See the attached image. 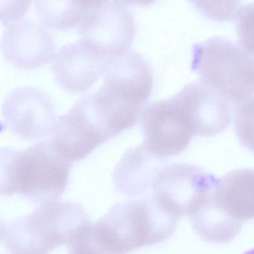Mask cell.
Here are the masks:
<instances>
[{
  "mask_svg": "<svg viewBox=\"0 0 254 254\" xmlns=\"http://www.w3.org/2000/svg\"><path fill=\"white\" fill-rule=\"evenodd\" d=\"M84 236L97 254H127L167 239L174 221L151 200H129L112 206Z\"/></svg>",
  "mask_w": 254,
  "mask_h": 254,
  "instance_id": "6da1fadb",
  "label": "cell"
},
{
  "mask_svg": "<svg viewBox=\"0 0 254 254\" xmlns=\"http://www.w3.org/2000/svg\"><path fill=\"white\" fill-rule=\"evenodd\" d=\"M72 163L50 140L25 150L2 148L0 193L20 194L38 205L58 200L67 185Z\"/></svg>",
  "mask_w": 254,
  "mask_h": 254,
  "instance_id": "7a4b0ae2",
  "label": "cell"
},
{
  "mask_svg": "<svg viewBox=\"0 0 254 254\" xmlns=\"http://www.w3.org/2000/svg\"><path fill=\"white\" fill-rule=\"evenodd\" d=\"M80 203L48 202L25 216L1 224V242L11 254H49L69 245L88 221Z\"/></svg>",
  "mask_w": 254,
  "mask_h": 254,
  "instance_id": "3957f363",
  "label": "cell"
},
{
  "mask_svg": "<svg viewBox=\"0 0 254 254\" xmlns=\"http://www.w3.org/2000/svg\"><path fill=\"white\" fill-rule=\"evenodd\" d=\"M191 67L200 81L240 105L254 96V59L240 45L212 38L193 47Z\"/></svg>",
  "mask_w": 254,
  "mask_h": 254,
  "instance_id": "277c9868",
  "label": "cell"
},
{
  "mask_svg": "<svg viewBox=\"0 0 254 254\" xmlns=\"http://www.w3.org/2000/svg\"><path fill=\"white\" fill-rule=\"evenodd\" d=\"M153 75L145 59L127 52L113 59L105 74L103 85L94 92L102 108L119 124L132 127L151 96Z\"/></svg>",
  "mask_w": 254,
  "mask_h": 254,
  "instance_id": "5b68a950",
  "label": "cell"
},
{
  "mask_svg": "<svg viewBox=\"0 0 254 254\" xmlns=\"http://www.w3.org/2000/svg\"><path fill=\"white\" fill-rule=\"evenodd\" d=\"M78 28L81 39L111 59L127 53L136 32L129 10L120 2L105 1L95 2Z\"/></svg>",
  "mask_w": 254,
  "mask_h": 254,
  "instance_id": "8992f818",
  "label": "cell"
},
{
  "mask_svg": "<svg viewBox=\"0 0 254 254\" xmlns=\"http://www.w3.org/2000/svg\"><path fill=\"white\" fill-rule=\"evenodd\" d=\"M140 120L142 145L160 158L184 151L194 135L174 96L148 105L141 113Z\"/></svg>",
  "mask_w": 254,
  "mask_h": 254,
  "instance_id": "52a82bcc",
  "label": "cell"
},
{
  "mask_svg": "<svg viewBox=\"0 0 254 254\" xmlns=\"http://www.w3.org/2000/svg\"><path fill=\"white\" fill-rule=\"evenodd\" d=\"M2 117L14 134L29 140L52 134L58 120L50 96L32 87H18L6 96Z\"/></svg>",
  "mask_w": 254,
  "mask_h": 254,
  "instance_id": "ba28073f",
  "label": "cell"
},
{
  "mask_svg": "<svg viewBox=\"0 0 254 254\" xmlns=\"http://www.w3.org/2000/svg\"><path fill=\"white\" fill-rule=\"evenodd\" d=\"M174 97L194 135L215 136L230 125L229 101L201 81L187 84Z\"/></svg>",
  "mask_w": 254,
  "mask_h": 254,
  "instance_id": "9c48e42d",
  "label": "cell"
},
{
  "mask_svg": "<svg viewBox=\"0 0 254 254\" xmlns=\"http://www.w3.org/2000/svg\"><path fill=\"white\" fill-rule=\"evenodd\" d=\"M113 59L105 57L83 39L62 47L53 59L55 81L71 93L87 91L105 75Z\"/></svg>",
  "mask_w": 254,
  "mask_h": 254,
  "instance_id": "30bf717a",
  "label": "cell"
},
{
  "mask_svg": "<svg viewBox=\"0 0 254 254\" xmlns=\"http://www.w3.org/2000/svg\"><path fill=\"white\" fill-rule=\"evenodd\" d=\"M51 135L50 141L56 150L72 163L85 158L110 139L81 100L59 118Z\"/></svg>",
  "mask_w": 254,
  "mask_h": 254,
  "instance_id": "8fae6325",
  "label": "cell"
},
{
  "mask_svg": "<svg viewBox=\"0 0 254 254\" xmlns=\"http://www.w3.org/2000/svg\"><path fill=\"white\" fill-rule=\"evenodd\" d=\"M5 59L21 69L40 67L54 59L56 44L44 25L32 20L7 24L2 43Z\"/></svg>",
  "mask_w": 254,
  "mask_h": 254,
  "instance_id": "7c38bea8",
  "label": "cell"
},
{
  "mask_svg": "<svg viewBox=\"0 0 254 254\" xmlns=\"http://www.w3.org/2000/svg\"><path fill=\"white\" fill-rule=\"evenodd\" d=\"M162 159L142 145L127 150L114 170L113 180L117 191L128 196L144 194L160 172Z\"/></svg>",
  "mask_w": 254,
  "mask_h": 254,
  "instance_id": "4fadbf2b",
  "label": "cell"
},
{
  "mask_svg": "<svg viewBox=\"0 0 254 254\" xmlns=\"http://www.w3.org/2000/svg\"><path fill=\"white\" fill-rule=\"evenodd\" d=\"M96 2L38 1L35 8L44 26L56 29L79 27Z\"/></svg>",
  "mask_w": 254,
  "mask_h": 254,
  "instance_id": "5bb4252c",
  "label": "cell"
},
{
  "mask_svg": "<svg viewBox=\"0 0 254 254\" xmlns=\"http://www.w3.org/2000/svg\"><path fill=\"white\" fill-rule=\"evenodd\" d=\"M235 18L239 45L254 56V2L239 8Z\"/></svg>",
  "mask_w": 254,
  "mask_h": 254,
  "instance_id": "9a60e30c",
  "label": "cell"
},
{
  "mask_svg": "<svg viewBox=\"0 0 254 254\" xmlns=\"http://www.w3.org/2000/svg\"><path fill=\"white\" fill-rule=\"evenodd\" d=\"M194 3L205 15L221 21L235 18L239 10L238 2H195Z\"/></svg>",
  "mask_w": 254,
  "mask_h": 254,
  "instance_id": "2e32d148",
  "label": "cell"
},
{
  "mask_svg": "<svg viewBox=\"0 0 254 254\" xmlns=\"http://www.w3.org/2000/svg\"><path fill=\"white\" fill-rule=\"evenodd\" d=\"M6 5L1 7L2 11V21L6 22L7 24L13 23V22L17 21V19L21 17L23 14L26 13L29 8V2H17V5H12V2H11V5H8V2H5Z\"/></svg>",
  "mask_w": 254,
  "mask_h": 254,
  "instance_id": "e0dca14e",
  "label": "cell"
},
{
  "mask_svg": "<svg viewBox=\"0 0 254 254\" xmlns=\"http://www.w3.org/2000/svg\"><path fill=\"white\" fill-rule=\"evenodd\" d=\"M69 249V254H94L90 250L81 246H72Z\"/></svg>",
  "mask_w": 254,
  "mask_h": 254,
  "instance_id": "ac0fdd59",
  "label": "cell"
},
{
  "mask_svg": "<svg viewBox=\"0 0 254 254\" xmlns=\"http://www.w3.org/2000/svg\"><path fill=\"white\" fill-rule=\"evenodd\" d=\"M243 254H254V249L250 250V251H247Z\"/></svg>",
  "mask_w": 254,
  "mask_h": 254,
  "instance_id": "d6986e66",
  "label": "cell"
}]
</instances>
